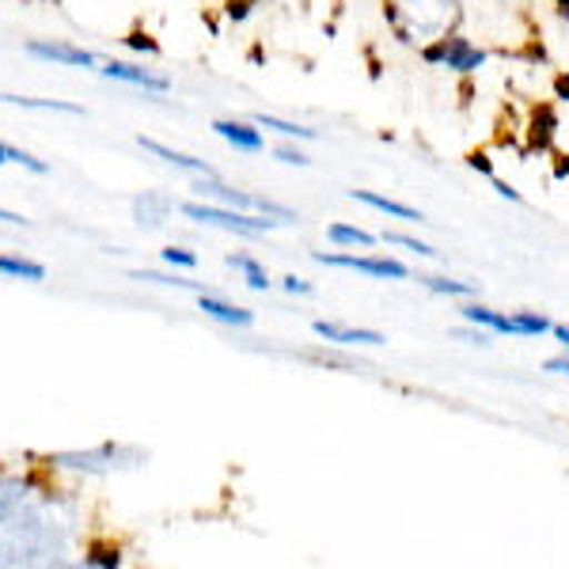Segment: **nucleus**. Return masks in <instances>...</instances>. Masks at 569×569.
Wrapping results in <instances>:
<instances>
[{
  "mask_svg": "<svg viewBox=\"0 0 569 569\" xmlns=\"http://www.w3.org/2000/svg\"><path fill=\"white\" fill-rule=\"evenodd\" d=\"M254 126L273 130L281 137H300V141H311V137H316V130H308V126H292V122H281V118H270V114H259V118H254Z\"/></svg>",
  "mask_w": 569,
  "mask_h": 569,
  "instance_id": "nucleus-20",
  "label": "nucleus"
},
{
  "mask_svg": "<svg viewBox=\"0 0 569 569\" xmlns=\"http://www.w3.org/2000/svg\"><path fill=\"white\" fill-rule=\"evenodd\" d=\"M182 213L198 224H217V228H228V232H240V236H262L270 228H278L281 220H270L262 213H243V209H228V206H201V201H187Z\"/></svg>",
  "mask_w": 569,
  "mask_h": 569,
  "instance_id": "nucleus-3",
  "label": "nucleus"
},
{
  "mask_svg": "<svg viewBox=\"0 0 569 569\" xmlns=\"http://www.w3.org/2000/svg\"><path fill=\"white\" fill-rule=\"evenodd\" d=\"M493 187H498V194H501V198H509V201H520V194H517V190H512V187H505V182H493Z\"/></svg>",
  "mask_w": 569,
  "mask_h": 569,
  "instance_id": "nucleus-32",
  "label": "nucleus"
},
{
  "mask_svg": "<svg viewBox=\"0 0 569 569\" xmlns=\"http://www.w3.org/2000/svg\"><path fill=\"white\" fill-rule=\"evenodd\" d=\"M0 103L31 107V110H61V114H84L77 103H61V99H27V96H0Z\"/></svg>",
  "mask_w": 569,
  "mask_h": 569,
  "instance_id": "nucleus-18",
  "label": "nucleus"
},
{
  "mask_svg": "<svg viewBox=\"0 0 569 569\" xmlns=\"http://www.w3.org/2000/svg\"><path fill=\"white\" fill-rule=\"evenodd\" d=\"M84 562L99 566V569H114V566H122V555H118V550H107V547H96L91 555H84Z\"/></svg>",
  "mask_w": 569,
  "mask_h": 569,
  "instance_id": "nucleus-23",
  "label": "nucleus"
},
{
  "mask_svg": "<svg viewBox=\"0 0 569 569\" xmlns=\"http://www.w3.org/2000/svg\"><path fill=\"white\" fill-rule=\"evenodd\" d=\"M316 262L338 266V270H357L369 273V278H391V281H407V266L395 259H365V254H316Z\"/></svg>",
  "mask_w": 569,
  "mask_h": 569,
  "instance_id": "nucleus-6",
  "label": "nucleus"
},
{
  "mask_svg": "<svg viewBox=\"0 0 569 569\" xmlns=\"http://www.w3.org/2000/svg\"><path fill=\"white\" fill-rule=\"evenodd\" d=\"M471 168H479V171H486V176H490V160H486V156H471Z\"/></svg>",
  "mask_w": 569,
  "mask_h": 569,
  "instance_id": "nucleus-33",
  "label": "nucleus"
},
{
  "mask_svg": "<svg viewBox=\"0 0 569 569\" xmlns=\"http://www.w3.org/2000/svg\"><path fill=\"white\" fill-rule=\"evenodd\" d=\"M463 319H467V323H475V327H486V330H501V335H517V323H512L509 316H498V311H490V308H482V305L463 308Z\"/></svg>",
  "mask_w": 569,
  "mask_h": 569,
  "instance_id": "nucleus-14",
  "label": "nucleus"
},
{
  "mask_svg": "<svg viewBox=\"0 0 569 569\" xmlns=\"http://www.w3.org/2000/svg\"><path fill=\"white\" fill-rule=\"evenodd\" d=\"M213 130L240 152H262V133L247 122H213Z\"/></svg>",
  "mask_w": 569,
  "mask_h": 569,
  "instance_id": "nucleus-13",
  "label": "nucleus"
},
{
  "mask_svg": "<svg viewBox=\"0 0 569 569\" xmlns=\"http://www.w3.org/2000/svg\"><path fill=\"white\" fill-rule=\"evenodd\" d=\"M163 262H168V266H182V270H194L198 254L194 251H182V247H168V251H163Z\"/></svg>",
  "mask_w": 569,
  "mask_h": 569,
  "instance_id": "nucleus-24",
  "label": "nucleus"
},
{
  "mask_svg": "<svg viewBox=\"0 0 569 569\" xmlns=\"http://www.w3.org/2000/svg\"><path fill=\"white\" fill-rule=\"evenodd\" d=\"M171 217V198L156 194V190H144V194L133 198V220L141 228H163Z\"/></svg>",
  "mask_w": 569,
  "mask_h": 569,
  "instance_id": "nucleus-9",
  "label": "nucleus"
},
{
  "mask_svg": "<svg viewBox=\"0 0 569 569\" xmlns=\"http://www.w3.org/2000/svg\"><path fill=\"white\" fill-rule=\"evenodd\" d=\"M426 61H433V66H445V69H456V72H475L486 61L482 50H475L467 39H445V42H433L426 50Z\"/></svg>",
  "mask_w": 569,
  "mask_h": 569,
  "instance_id": "nucleus-5",
  "label": "nucleus"
},
{
  "mask_svg": "<svg viewBox=\"0 0 569 569\" xmlns=\"http://www.w3.org/2000/svg\"><path fill=\"white\" fill-rule=\"evenodd\" d=\"M0 163H12V144L0 141Z\"/></svg>",
  "mask_w": 569,
  "mask_h": 569,
  "instance_id": "nucleus-35",
  "label": "nucleus"
},
{
  "mask_svg": "<svg viewBox=\"0 0 569 569\" xmlns=\"http://www.w3.org/2000/svg\"><path fill=\"white\" fill-rule=\"evenodd\" d=\"M69 505L34 493L31 482L0 475V566L61 562L69 550Z\"/></svg>",
  "mask_w": 569,
  "mask_h": 569,
  "instance_id": "nucleus-1",
  "label": "nucleus"
},
{
  "mask_svg": "<svg viewBox=\"0 0 569 569\" xmlns=\"http://www.w3.org/2000/svg\"><path fill=\"white\" fill-rule=\"evenodd\" d=\"M512 323H517V335H531V338H539L550 330L547 319L536 316V311H520V316H512Z\"/></svg>",
  "mask_w": 569,
  "mask_h": 569,
  "instance_id": "nucleus-22",
  "label": "nucleus"
},
{
  "mask_svg": "<svg viewBox=\"0 0 569 569\" xmlns=\"http://www.w3.org/2000/svg\"><path fill=\"white\" fill-rule=\"evenodd\" d=\"M198 308L206 311L209 319L228 323V327H251L254 323V311L236 308V305H228V300H217V297H209V292H201V297H198Z\"/></svg>",
  "mask_w": 569,
  "mask_h": 569,
  "instance_id": "nucleus-12",
  "label": "nucleus"
},
{
  "mask_svg": "<svg viewBox=\"0 0 569 569\" xmlns=\"http://www.w3.org/2000/svg\"><path fill=\"white\" fill-rule=\"evenodd\" d=\"M311 330H316L323 342H338V346H383V335H376V330L338 327V323H327V319H319Z\"/></svg>",
  "mask_w": 569,
  "mask_h": 569,
  "instance_id": "nucleus-11",
  "label": "nucleus"
},
{
  "mask_svg": "<svg viewBox=\"0 0 569 569\" xmlns=\"http://www.w3.org/2000/svg\"><path fill=\"white\" fill-rule=\"evenodd\" d=\"M137 144H141L144 152H152V156H160L163 163H171V168H179V171H190V176H217L213 168H209L206 160H194V156H187V152H176V149H168V144H160V141H152V137H137Z\"/></svg>",
  "mask_w": 569,
  "mask_h": 569,
  "instance_id": "nucleus-10",
  "label": "nucleus"
},
{
  "mask_svg": "<svg viewBox=\"0 0 569 569\" xmlns=\"http://www.w3.org/2000/svg\"><path fill=\"white\" fill-rule=\"evenodd\" d=\"M429 292H440V297H475V284L467 281H448V278H421Z\"/></svg>",
  "mask_w": 569,
  "mask_h": 569,
  "instance_id": "nucleus-21",
  "label": "nucleus"
},
{
  "mask_svg": "<svg viewBox=\"0 0 569 569\" xmlns=\"http://www.w3.org/2000/svg\"><path fill=\"white\" fill-rule=\"evenodd\" d=\"M353 198L365 201V206H372V209H380V213L395 217V220H421L418 209L402 206V201H391V198H380V194H369V190H353Z\"/></svg>",
  "mask_w": 569,
  "mask_h": 569,
  "instance_id": "nucleus-15",
  "label": "nucleus"
},
{
  "mask_svg": "<svg viewBox=\"0 0 569 569\" xmlns=\"http://www.w3.org/2000/svg\"><path fill=\"white\" fill-rule=\"evenodd\" d=\"M547 372L569 376V357H555V361H547Z\"/></svg>",
  "mask_w": 569,
  "mask_h": 569,
  "instance_id": "nucleus-29",
  "label": "nucleus"
},
{
  "mask_svg": "<svg viewBox=\"0 0 569 569\" xmlns=\"http://www.w3.org/2000/svg\"><path fill=\"white\" fill-rule=\"evenodd\" d=\"M103 77L110 80H122V84H133V88H144V91H156V96H163V91H171V80L168 77H156L149 69H137V66H126V61H107Z\"/></svg>",
  "mask_w": 569,
  "mask_h": 569,
  "instance_id": "nucleus-8",
  "label": "nucleus"
},
{
  "mask_svg": "<svg viewBox=\"0 0 569 569\" xmlns=\"http://www.w3.org/2000/svg\"><path fill=\"white\" fill-rule=\"evenodd\" d=\"M278 160H281V163H300V168H305L308 156H305V152H297V149H278Z\"/></svg>",
  "mask_w": 569,
  "mask_h": 569,
  "instance_id": "nucleus-26",
  "label": "nucleus"
},
{
  "mask_svg": "<svg viewBox=\"0 0 569 569\" xmlns=\"http://www.w3.org/2000/svg\"><path fill=\"white\" fill-rule=\"evenodd\" d=\"M388 243H399V247H407V251H415V254H437L429 243H418V240H410V236H399V232H391V236H383Z\"/></svg>",
  "mask_w": 569,
  "mask_h": 569,
  "instance_id": "nucleus-25",
  "label": "nucleus"
},
{
  "mask_svg": "<svg viewBox=\"0 0 569 569\" xmlns=\"http://www.w3.org/2000/svg\"><path fill=\"white\" fill-rule=\"evenodd\" d=\"M228 266H232V270H240L251 289H270V278H266V270L251 259V254H228Z\"/></svg>",
  "mask_w": 569,
  "mask_h": 569,
  "instance_id": "nucleus-17",
  "label": "nucleus"
},
{
  "mask_svg": "<svg viewBox=\"0 0 569 569\" xmlns=\"http://www.w3.org/2000/svg\"><path fill=\"white\" fill-rule=\"evenodd\" d=\"M126 42H130L133 50H149V53H156V42H149V39H144V34H130V39H126Z\"/></svg>",
  "mask_w": 569,
  "mask_h": 569,
  "instance_id": "nucleus-28",
  "label": "nucleus"
},
{
  "mask_svg": "<svg viewBox=\"0 0 569 569\" xmlns=\"http://www.w3.org/2000/svg\"><path fill=\"white\" fill-rule=\"evenodd\" d=\"M50 463L69 467V471L107 475V471H118V467L141 463V452H137V448H122V445H99V448H91V452H58Z\"/></svg>",
  "mask_w": 569,
  "mask_h": 569,
  "instance_id": "nucleus-4",
  "label": "nucleus"
},
{
  "mask_svg": "<svg viewBox=\"0 0 569 569\" xmlns=\"http://www.w3.org/2000/svg\"><path fill=\"white\" fill-rule=\"evenodd\" d=\"M0 273H4V278H16V281H46V266L12 259V254H0Z\"/></svg>",
  "mask_w": 569,
  "mask_h": 569,
  "instance_id": "nucleus-16",
  "label": "nucleus"
},
{
  "mask_svg": "<svg viewBox=\"0 0 569 569\" xmlns=\"http://www.w3.org/2000/svg\"><path fill=\"white\" fill-rule=\"evenodd\" d=\"M555 91H558V99H569V77H558L555 80Z\"/></svg>",
  "mask_w": 569,
  "mask_h": 569,
  "instance_id": "nucleus-31",
  "label": "nucleus"
},
{
  "mask_svg": "<svg viewBox=\"0 0 569 569\" xmlns=\"http://www.w3.org/2000/svg\"><path fill=\"white\" fill-rule=\"evenodd\" d=\"M550 330H555V338H558V342H562L566 350H569V327H562V323H558V327H550Z\"/></svg>",
  "mask_w": 569,
  "mask_h": 569,
  "instance_id": "nucleus-34",
  "label": "nucleus"
},
{
  "mask_svg": "<svg viewBox=\"0 0 569 569\" xmlns=\"http://www.w3.org/2000/svg\"><path fill=\"white\" fill-rule=\"evenodd\" d=\"M27 53L31 58H42V61H58V66H69V69H91L96 66V53L91 50H80V46H69V42H27Z\"/></svg>",
  "mask_w": 569,
  "mask_h": 569,
  "instance_id": "nucleus-7",
  "label": "nucleus"
},
{
  "mask_svg": "<svg viewBox=\"0 0 569 569\" xmlns=\"http://www.w3.org/2000/svg\"><path fill=\"white\" fill-rule=\"evenodd\" d=\"M284 292H300V297H308L311 284L305 278H284Z\"/></svg>",
  "mask_w": 569,
  "mask_h": 569,
  "instance_id": "nucleus-27",
  "label": "nucleus"
},
{
  "mask_svg": "<svg viewBox=\"0 0 569 569\" xmlns=\"http://www.w3.org/2000/svg\"><path fill=\"white\" fill-rule=\"evenodd\" d=\"M327 236H330V243H342V247H372L376 243L369 232H361V228H350V224H330Z\"/></svg>",
  "mask_w": 569,
  "mask_h": 569,
  "instance_id": "nucleus-19",
  "label": "nucleus"
},
{
  "mask_svg": "<svg viewBox=\"0 0 569 569\" xmlns=\"http://www.w3.org/2000/svg\"><path fill=\"white\" fill-rule=\"evenodd\" d=\"M0 224H27L20 213H8V209H0Z\"/></svg>",
  "mask_w": 569,
  "mask_h": 569,
  "instance_id": "nucleus-30",
  "label": "nucleus"
},
{
  "mask_svg": "<svg viewBox=\"0 0 569 569\" xmlns=\"http://www.w3.org/2000/svg\"><path fill=\"white\" fill-rule=\"evenodd\" d=\"M391 31L407 46H433L456 34L463 20L460 0H383Z\"/></svg>",
  "mask_w": 569,
  "mask_h": 569,
  "instance_id": "nucleus-2",
  "label": "nucleus"
}]
</instances>
